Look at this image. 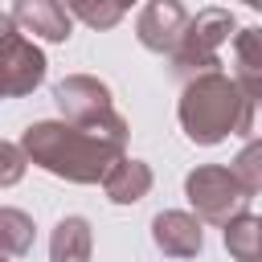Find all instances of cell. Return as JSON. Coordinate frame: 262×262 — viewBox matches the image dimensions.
Segmentation results:
<instances>
[{
  "instance_id": "6da1fadb",
  "label": "cell",
  "mask_w": 262,
  "mask_h": 262,
  "mask_svg": "<svg viewBox=\"0 0 262 262\" xmlns=\"http://www.w3.org/2000/svg\"><path fill=\"white\" fill-rule=\"evenodd\" d=\"M127 119L119 111H106L90 123H61V119H37L20 135V151L29 164L45 168L57 180L70 184H98L106 168L127 151Z\"/></svg>"
},
{
  "instance_id": "7a4b0ae2",
  "label": "cell",
  "mask_w": 262,
  "mask_h": 262,
  "mask_svg": "<svg viewBox=\"0 0 262 262\" xmlns=\"http://www.w3.org/2000/svg\"><path fill=\"white\" fill-rule=\"evenodd\" d=\"M254 106L225 70H209L184 82L176 115L192 143L213 147L229 135H254Z\"/></svg>"
},
{
  "instance_id": "3957f363",
  "label": "cell",
  "mask_w": 262,
  "mask_h": 262,
  "mask_svg": "<svg viewBox=\"0 0 262 262\" xmlns=\"http://www.w3.org/2000/svg\"><path fill=\"white\" fill-rule=\"evenodd\" d=\"M237 33V20L229 8H201L196 16H188L180 41L172 45L168 53V66L176 78H196V74H209V70H221V45L233 41Z\"/></svg>"
},
{
  "instance_id": "277c9868",
  "label": "cell",
  "mask_w": 262,
  "mask_h": 262,
  "mask_svg": "<svg viewBox=\"0 0 262 262\" xmlns=\"http://www.w3.org/2000/svg\"><path fill=\"white\" fill-rule=\"evenodd\" d=\"M184 196L196 209L192 217L209 221V225H225L237 213H250V196H246V188L237 184V176L225 164H201V168H192L184 176Z\"/></svg>"
},
{
  "instance_id": "5b68a950",
  "label": "cell",
  "mask_w": 262,
  "mask_h": 262,
  "mask_svg": "<svg viewBox=\"0 0 262 262\" xmlns=\"http://www.w3.org/2000/svg\"><path fill=\"white\" fill-rule=\"evenodd\" d=\"M45 53L33 45V37H25L12 16L0 12V102L4 98H25L45 82Z\"/></svg>"
},
{
  "instance_id": "8992f818",
  "label": "cell",
  "mask_w": 262,
  "mask_h": 262,
  "mask_svg": "<svg viewBox=\"0 0 262 262\" xmlns=\"http://www.w3.org/2000/svg\"><path fill=\"white\" fill-rule=\"evenodd\" d=\"M53 102H57L61 123H90V119L115 111L111 86L98 82L94 74H66V78L53 86Z\"/></svg>"
},
{
  "instance_id": "52a82bcc",
  "label": "cell",
  "mask_w": 262,
  "mask_h": 262,
  "mask_svg": "<svg viewBox=\"0 0 262 262\" xmlns=\"http://www.w3.org/2000/svg\"><path fill=\"white\" fill-rule=\"evenodd\" d=\"M184 25H188V8L180 0H147L135 16V37L151 53H172Z\"/></svg>"
},
{
  "instance_id": "ba28073f",
  "label": "cell",
  "mask_w": 262,
  "mask_h": 262,
  "mask_svg": "<svg viewBox=\"0 0 262 262\" xmlns=\"http://www.w3.org/2000/svg\"><path fill=\"white\" fill-rule=\"evenodd\" d=\"M151 242L168 258H196L205 250V229H201V221L192 213L164 209V213L151 217Z\"/></svg>"
},
{
  "instance_id": "9c48e42d",
  "label": "cell",
  "mask_w": 262,
  "mask_h": 262,
  "mask_svg": "<svg viewBox=\"0 0 262 262\" xmlns=\"http://www.w3.org/2000/svg\"><path fill=\"white\" fill-rule=\"evenodd\" d=\"M12 25L41 41H53V45L70 41V33H74V16L66 12L61 0H12Z\"/></svg>"
},
{
  "instance_id": "30bf717a",
  "label": "cell",
  "mask_w": 262,
  "mask_h": 262,
  "mask_svg": "<svg viewBox=\"0 0 262 262\" xmlns=\"http://www.w3.org/2000/svg\"><path fill=\"white\" fill-rule=\"evenodd\" d=\"M151 180H156L151 176V164L131 160V156H119L106 168V176H102V192H106L111 205H135V201H143L151 192Z\"/></svg>"
},
{
  "instance_id": "8fae6325",
  "label": "cell",
  "mask_w": 262,
  "mask_h": 262,
  "mask_svg": "<svg viewBox=\"0 0 262 262\" xmlns=\"http://www.w3.org/2000/svg\"><path fill=\"white\" fill-rule=\"evenodd\" d=\"M229 78L237 82V90L250 102L262 98V29L250 25V29L233 33V74Z\"/></svg>"
},
{
  "instance_id": "7c38bea8",
  "label": "cell",
  "mask_w": 262,
  "mask_h": 262,
  "mask_svg": "<svg viewBox=\"0 0 262 262\" xmlns=\"http://www.w3.org/2000/svg\"><path fill=\"white\" fill-rule=\"evenodd\" d=\"M90 250H94V233H90V221L70 213L53 225L49 233V262H90Z\"/></svg>"
},
{
  "instance_id": "4fadbf2b",
  "label": "cell",
  "mask_w": 262,
  "mask_h": 262,
  "mask_svg": "<svg viewBox=\"0 0 262 262\" xmlns=\"http://www.w3.org/2000/svg\"><path fill=\"white\" fill-rule=\"evenodd\" d=\"M221 237H225V250L233 262H258L262 258V221L254 213H237L233 221H225Z\"/></svg>"
},
{
  "instance_id": "5bb4252c",
  "label": "cell",
  "mask_w": 262,
  "mask_h": 262,
  "mask_svg": "<svg viewBox=\"0 0 262 262\" xmlns=\"http://www.w3.org/2000/svg\"><path fill=\"white\" fill-rule=\"evenodd\" d=\"M33 237H37V225L25 209H12V205H0V254L4 258H20L33 250Z\"/></svg>"
},
{
  "instance_id": "9a60e30c",
  "label": "cell",
  "mask_w": 262,
  "mask_h": 262,
  "mask_svg": "<svg viewBox=\"0 0 262 262\" xmlns=\"http://www.w3.org/2000/svg\"><path fill=\"white\" fill-rule=\"evenodd\" d=\"M66 12H70L74 20L98 29V33H102V29H115V25L123 20L119 0H66Z\"/></svg>"
},
{
  "instance_id": "2e32d148",
  "label": "cell",
  "mask_w": 262,
  "mask_h": 262,
  "mask_svg": "<svg viewBox=\"0 0 262 262\" xmlns=\"http://www.w3.org/2000/svg\"><path fill=\"white\" fill-rule=\"evenodd\" d=\"M229 172L237 176V184L246 188V196H250V201L262 192V143H258L254 135H250V143L237 151V160L229 164Z\"/></svg>"
},
{
  "instance_id": "e0dca14e",
  "label": "cell",
  "mask_w": 262,
  "mask_h": 262,
  "mask_svg": "<svg viewBox=\"0 0 262 262\" xmlns=\"http://www.w3.org/2000/svg\"><path fill=\"white\" fill-rule=\"evenodd\" d=\"M25 168H29V160H25L20 143H8V139H0V188H12V184H20V180H25Z\"/></svg>"
},
{
  "instance_id": "ac0fdd59",
  "label": "cell",
  "mask_w": 262,
  "mask_h": 262,
  "mask_svg": "<svg viewBox=\"0 0 262 262\" xmlns=\"http://www.w3.org/2000/svg\"><path fill=\"white\" fill-rule=\"evenodd\" d=\"M131 4H139V0H119V8H123V12H127V8H131Z\"/></svg>"
},
{
  "instance_id": "d6986e66",
  "label": "cell",
  "mask_w": 262,
  "mask_h": 262,
  "mask_svg": "<svg viewBox=\"0 0 262 262\" xmlns=\"http://www.w3.org/2000/svg\"><path fill=\"white\" fill-rule=\"evenodd\" d=\"M242 4H250V8H262V0H242Z\"/></svg>"
},
{
  "instance_id": "ffe728a7",
  "label": "cell",
  "mask_w": 262,
  "mask_h": 262,
  "mask_svg": "<svg viewBox=\"0 0 262 262\" xmlns=\"http://www.w3.org/2000/svg\"><path fill=\"white\" fill-rule=\"evenodd\" d=\"M0 262H8V258H4V254H0Z\"/></svg>"
}]
</instances>
